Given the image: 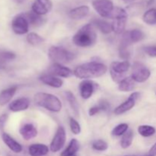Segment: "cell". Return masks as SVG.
Instances as JSON below:
<instances>
[{"mask_svg":"<svg viewBox=\"0 0 156 156\" xmlns=\"http://www.w3.org/2000/svg\"><path fill=\"white\" fill-rule=\"evenodd\" d=\"M110 74H111V78H112L113 81H114L115 82L117 83H120L122 80H123L125 77V74H120V73H117L115 72L112 71V70H110Z\"/></svg>","mask_w":156,"mask_h":156,"instance_id":"cell-36","label":"cell"},{"mask_svg":"<svg viewBox=\"0 0 156 156\" xmlns=\"http://www.w3.org/2000/svg\"><path fill=\"white\" fill-rule=\"evenodd\" d=\"M12 28L16 34H25L28 32L29 23L24 14H19L13 18Z\"/></svg>","mask_w":156,"mask_h":156,"instance_id":"cell-6","label":"cell"},{"mask_svg":"<svg viewBox=\"0 0 156 156\" xmlns=\"http://www.w3.org/2000/svg\"><path fill=\"white\" fill-rule=\"evenodd\" d=\"M98 106L100 108L101 111H108L110 109V104L106 100H101Z\"/></svg>","mask_w":156,"mask_h":156,"instance_id":"cell-38","label":"cell"},{"mask_svg":"<svg viewBox=\"0 0 156 156\" xmlns=\"http://www.w3.org/2000/svg\"><path fill=\"white\" fill-rule=\"evenodd\" d=\"M155 128L149 125H141L138 127V133L143 137L152 136L155 133Z\"/></svg>","mask_w":156,"mask_h":156,"instance_id":"cell-30","label":"cell"},{"mask_svg":"<svg viewBox=\"0 0 156 156\" xmlns=\"http://www.w3.org/2000/svg\"><path fill=\"white\" fill-rule=\"evenodd\" d=\"M89 7L88 5H80L71 9L69 12V16L71 19L81 20L87 16L89 13Z\"/></svg>","mask_w":156,"mask_h":156,"instance_id":"cell-14","label":"cell"},{"mask_svg":"<svg viewBox=\"0 0 156 156\" xmlns=\"http://www.w3.org/2000/svg\"><path fill=\"white\" fill-rule=\"evenodd\" d=\"M8 120V115L7 114H2L0 116V130L2 131L4 129V126L5 125L6 121Z\"/></svg>","mask_w":156,"mask_h":156,"instance_id":"cell-39","label":"cell"},{"mask_svg":"<svg viewBox=\"0 0 156 156\" xmlns=\"http://www.w3.org/2000/svg\"><path fill=\"white\" fill-rule=\"evenodd\" d=\"M48 56L54 63H67L75 59V55L63 47L53 46L48 50Z\"/></svg>","mask_w":156,"mask_h":156,"instance_id":"cell-4","label":"cell"},{"mask_svg":"<svg viewBox=\"0 0 156 156\" xmlns=\"http://www.w3.org/2000/svg\"><path fill=\"white\" fill-rule=\"evenodd\" d=\"M120 56L123 59H127L129 57V53L127 50H120Z\"/></svg>","mask_w":156,"mask_h":156,"instance_id":"cell-41","label":"cell"},{"mask_svg":"<svg viewBox=\"0 0 156 156\" xmlns=\"http://www.w3.org/2000/svg\"><path fill=\"white\" fill-rule=\"evenodd\" d=\"M28 152L30 156H45L48 154L49 148L44 144L36 143L29 146Z\"/></svg>","mask_w":156,"mask_h":156,"instance_id":"cell-18","label":"cell"},{"mask_svg":"<svg viewBox=\"0 0 156 156\" xmlns=\"http://www.w3.org/2000/svg\"><path fill=\"white\" fill-rule=\"evenodd\" d=\"M128 34H129V39H130L132 44L140 42V41H143L145 38L144 33L142 30H139V29L128 30Z\"/></svg>","mask_w":156,"mask_h":156,"instance_id":"cell-29","label":"cell"},{"mask_svg":"<svg viewBox=\"0 0 156 156\" xmlns=\"http://www.w3.org/2000/svg\"><path fill=\"white\" fill-rule=\"evenodd\" d=\"M79 149V143L76 139H73L69 143L65 150L62 152L60 156H74Z\"/></svg>","mask_w":156,"mask_h":156,"instance_id":"cell-22","label":"cell"},{"mask_svg":"<svg viewBox=\"0 0 156 156\" xmlns=\"http://www.w3.org/2000/svg\"><path fill=\"white\" fill-rule=\"evenodd\" d=\"M27 41L32 46H38L42 44L44 40L42 37H41L37 34L34 33V32H31V33L27 34Z\"/></svg>","mask_w":156,"mask_h":156,"instance_id":"cell-31","label":"cell"},{"mask_svg":"<svg viewBox=\"0 0 156 156\" xmlns=\"http://www.w3.org/2000/svg\"><path fill=\"white\" fill-rule=\"evenodd\" d=\"M107 71L108 67L105 64L98 62H90L77 66L73 73L76 77L88 80L89 79L101 77L104 76Z\"/></svg>","mask_w":156,"mask_h":156,"instance_id":"cell-1","label":"cell"},{"mask_svg":"<svg viewBox=\"0 0 156 156\" xmlns=\"http://www.w3.org/2000/svg\"><path fill=\"white\" fill-rule=\"evenodd\" d=\"M92 7L95 12L102 18H111L114 5L111 0H94Z\"/></svg>","mask_w":156,"mask_h":156,"instance_id":"cell-5","label":"cell"},{"mask_svg":"<svg viewBox=\"0 0 156 156\" xmlns=\"http://www.w3.org/2000/svg\"><path fill=\"white\" fill-rule=\"evenodd\" d=\"M14 1H15L16 3H18V4H21V3L24 2L26 0H14Z\"/></svg>","mask_w":156,"mask_h":156,"instance_id":"cell-44","label":"cell"},{"mask_svg":"<svg viewBox=\"0 0 156 156\" xmlns=\"http://www.w3.org/2000/svg\"><path fill=\"white\" fill-rule=\"evenodd\" d=\"M69 126L70 129H71V131L75 135H78V134H79L81 133L80 124L73 117H70L69 118Z\"/></svg>","mask_w":156,"mask_h":156,"instance_id":"cell-35","label":"cell"},{"mask_svg":"<svg viewBox=\"0 0 156 156\" xmlns=\"http://www.w3.org/2000/svg\"><path fill=\"white\" fill-rule=\"evenodd\" d=\"M53 8L51 0H34L31 6L32 12L39 15H44L49 13Z\"/></svg>","mask_w":156,"mask_h":156,"instance_id":"cell-10","label":"cell"},{"mask_svg":"<svg viewBox=\"0 0 156 156\" xmlns=\"http://www.w3.org/2000/svg\"><path fill=\"white\" fill-rule=\"evenodd\" d=\"M135 81L133 79L131 76L129 77H126L119 83L118 89L120 91H123V92H127V91H130L133 90L135 88Z\"/></svg>","mask_w":156,"mask_h":156,"instance_id":"cell-25","label":"cell"},{"mask_svg":"<svg viewBox=\"0 0 156 156\" xmlns=\"http://www.w3.org/2000/svg\"><path fill=\"white\" fill-rule=\"evenodd\" d=\"M140 96V94L139 92L133 93L127 100L125 101L123 103H122L121 105H120L118 107H117L115 108V110H114V114L116 115H120V114H123L124 113L129 111V110H131L135 106L137 100L139 99Z\"/></svg>","mask_w":156,"mask_h":156,"instance_id":"cell-9","label":"cell"},{"mask_svg":"<svg viewBox=\"0 0 156 156\" xmlns=\"http://www.w3.org/2000/svg\"><path fill=\"white\" fill-rule=\"evenodd\" d=\"M149 155L151 156H156V143H155L153 145V146L150 149Z\"/></svg>","mask_w":156,"mask_h":156,"instance_id":"cell-42","label":"cell"},{"mask_svg":"<svg viewBox=\"0 0 156 156\" xmlns=\"http://www.w3.org/2000/svg\"><path fill=\"white\" fill-rule=\"evenodd\" d=\"M24 15L26 17V18H27L29 24H32V25H41V24H42L43 21H44V19L41 18V15L34 13V12H27V13L24 14Z\"/></svg>","mask_w":156,"mask_h":156,"instance_id":"cell-28","label":"cell"},{"mask_svg":"<svg viewBox=\"0 0 156 156\" xmlns=\"http://www.w3.org/2000/svg\"><path fill=\"white\" fill-rule=\"evenodd\" d=\"M2 138L3 142L12 151V152H15V153H19L22 151V146L19 143L14 140L10 135H9L6 133H2Z\"/></svg>","mask_w":156,"mask_h":156,"instance_id":"cell-16","label":"cell"},{"mask_svg":"<svg viewBox=\"0 0 156 156\" xmlns=\"http://www.w3.org/2000/svg\"><path fill=\"white\" fill-rule=\"evenodd\" d=\"M49 70L50 72V74L53 76H56L62 78H69L74 75L73 70L59 63L53 64Z\"/></svg>","mask_w":156,"mask_h":156,"instance_id":"cell-12","label":"cell"},{"mask_svg":"<svg viewBox=\"0 0 156 156\" xmlns=\"http://www.w3.org/2000/svg\"><path fill=\"white\" fill-rule=\"evenodd\" d=\"M126 21H127V16L120 17V18L114 19V21L111 24L113 31H114L117 34L123 33L126 27Z\"/></svg>","mask_w":156,"mask_h":156,"instance_id":"cell-23","label":"cell"},{"mask_svg":"<svg viewBox=\"0 0 156 156\" xmlns=\"http://www.w3.org/2000/svg\"><path fill=\"white\" fill-rule=\"evenodd\" d=\"M146 156H151V155H146Z\"/></svg>","mask_w":156,"mask_h":156,"instance_id":"cell-45","label":"cell"},{"mask_svg":"<svg viewBox=\"0 0 156 156\" xmlns=\"http://www.w3.org/2000/svg\"><path fill=\"white\" fill-rule=\"evenodd\" d=\"M40 80L45 85L55 88H59L63 85V81L51 74H44L40 77Z\"/></svg>","mask_w":156,"mask_h":156,"instance_id":"cell-15","label":"cell"},{"mask_svg":"<svg viewBox=\"0 0 156 156\" xmlns=\"http://www.w3.org/2000/svg\"><path fill=\"white\" fill-rule=\"evenodd\" d=\"M97 41V34L91 23L81 27L73 38L75 45L80 47H88L94 45Z\"/></svg>","mask_w":156,"mask_h":156,"instance_id":"cell-2","label":"cell"},{"mask_svg":"<svg viewBox=\"0 0 156 156\" xmlns=\"http://www.w3.org/2000/svg\"><path fill=\"white\" fill-rule=\"evenodd\" d=\"M151 73L149 69L146 68L145 66L141 63H136L133 69V73L131 77L133 78L136 82H144L149 79L150 77Z\"/></svg>","mask_w":156,"mask_h":156,"instance_id":"cell-8","label":"cell"},{"mask_svg":"<svg viewBox=\"0 0 156 156\" xmlns=\"http://www.w3.org/2000/svg\"><path fill=\"white\" fill-rule=\"evenodd\" d=\"M128 127L129 126L127 123H120L113 129L112 135L114 136H120L128 130Z\"/></svg>","mask_w":156,"mask_h":156,"instance_id":"cell-32","label":"cell"},{"mask_svg":"<svg viewBox=\"0 0 156 156\" xmlns=\"http://www.w3.org/2000/svg\"><path fill=\"white\" fill-rule=\"evenodd\" d=\"M34 101L38 107L51 112H59L62 109V103L56 96L48 93H37L34 97Z\"/></svg>","mask_w":156,"mask_h":156,"instance_id":"cell-3","label":"cell"},{"mask_svg":"<svg viewBox=\"0 0 156 156\" xmlns=\"http://www.w3.org/2000/svg\"><path fill=\"white\" fill-rule=\"evenodd\" d=\"M66 140V133L65 128L62 126H59L50 143V150L53 152H59L65 145Z\"/></svg>","mask_w":156,"mask_h":156,"instance_id":"cell-7","label":"cell"},{"mask_svg":"<svg viewBox=\"0 0 156 156\" xmlns=\"http://www.w3.org/2000/svg\"><path fill=\"white\" fill-rule=\"evenodd\" d=\"M92 148L94 150L104 152V151H106L108 149V144L102 140H95L92 143Z\"/></svg>","mask_w":156,"mask_h":156,"instance_id":"cell-34","label":"cell"},{"mask_svg":"<svg viewBox=\"0 0 156 156\" xmlns=\"http://www.w3.org/2000/svg\"><path fill=\"white\" fill-rule=\"evenodd\" d=\"M19 133L24 140H30L37 136V129L31 123H26L24 126H21Z\"/></svg>","mask_w":156,"mask_h":156,"instance_id":"cell-17","label":"cell"},{"mask_svg":"<svg viewBox=\"0 0 156 156\" xmlns=\"http://www.w3.org/2000/svg\"><path fill=\"white\" fill-rule=\"evenodd\" d=\"M16 57L15 53L7 50H0V61L7 62V61L13 60Z\"/></svg>","mask_w":156,"mask_h":156,"instance_id":"cell-33","label":"cell"},{"mask_svg":"<svg viewBox=\"0 0 156 156\" xmlns=\"http://www.w3.org/2000/svg\"><path fill=\"white\" fill-rule=\"evenodd\" d=\"M30 106V100L27 98H20L10 103L9 108L13 112H19L27 110Z\"/></svg>","mask_w":156,"mask_h":156,"instance_id":"cell-13","label":"cell"},{"mask_svg":"<svg viewBox=\"0 0 156 156\" xmlns=\"http://www.w3.org/2000/svg\"><path fill=\"white\" fill-rule=\"evenodd\" d=\"M97 88L98 84L93 81L83 80L79 84V91H80L81 97L85 100L90 98Z\"/></svg>","mask_w":156,"mask_h":156,"instance_id":"cell-11","label":"cell"},{"mask_svg":"<svg viewBox=\"0 0 156 156\" xmlns=\"http://www.w3.org/2000/svg\"><path fill=\"white\" fill-rule=\"evenodd\" d=\"M91 24L95 26L98 30H100L101 32H102L105 34H108L111 33V31H113L111 24L103 19H98V18L94 19Z\"/></svg>","mask_w":156,"mask_h":156,"instance_id":"cell-20","label":"cell"},{"mask_svg":"<svg viewBox=\"0 0 156 156\" xmlns=\"http://www.w3.org/2000/svg\"><path fill=\"white\" fill-rule=\"evenodd\" d=\"M17 91L16 86H12L9 88L3 90L0 93V105L1 106H4L6 104L9 103L13 96L15 95V92Z\"/></svg>","mask_w":156,"mask_h":156,"instance_id":"cell-19","label":"cell"},{"mask_svg":"<svg viewBox=\"0 0 156 156\" xmlns=\"http://www.w3.org/2000/svg\"><path fill=\"white\" fill-rule=\"evenodd\" d=\"M66 98L67 101L69 102L70 108H71L72 111H73V114L78 117L79 115V103L77 101V99L75 97L74 94L71 92L70 91H66L65 92Z\"/></svg>","mask_w":156,"mask_h":156,"instance_id":"cell-24","label":"cell"},{"mask_svg":"<svg viewBox=\"0 0 156 156\" xmlns=\"http://www.w3.org/2000/svg\"><path fill=\"white\" fill-rule=\"evenodd\" d=\"M133 141V131L132 129H129L122 136L120 146L123 149H127L132 145Z\"/></svg>","mask_w":156,"mask_h":156,"instance_id":"cell-26","label":"cell"},{"mask_svg":"<svg viewBox=\"0 0 156 156\" xmlns=\"http://www.w3.org/2000/svg\"><path fill=\"white\" fill-rule=\"evenodd\" d=\"M130 64L127 60L122 61V62H113L111 64L110 70L120 74H125L129 70Z\"/></svg>","mask_w":156,"mask_h":156,"instance_id":"cell-21","label":"cell"},{"mask_svg":"<svg viewBox=\"0 0 156 156\" xmlns=\"http://www.w3.org/2000/svg\"><path fill=\"white\" fill-rule=\"evenodd\" d=\"M145 53L151 57H156V46H147L144 47Z\"/></svg>","mask_w":156,"mask_h":156,"instance_id":"cell-37","label":"cell"},{"mask_svg":"<svg viewBox=\"0 0 156 156\" xmlns=\"http://www.w3.org/2000/svg\"><path fill=\"white\" fill-rule=\"evenodd\" d=\"M143 20L146 24L149 25H153L156 24V9H149L144 13L143 16Z\"/></svg>","mask_w":156,"mask_h":156,"instance_id":"cell-27","label":"cell"},{"mask_svg":"<svg viewBox=\"0 0 156 156\" xmlns=\"http://www.w3.org/2000/svg\"><path fill=\"white\" fill-rule=\"evenodd\" d=\"M100 111H101L100 108H98V105H96V106H94L92 107V108H90L89 111H88V114H89L90 117H93V116H94L95 114H98Z\"/></svg>","mask_w":156,"mask_h":156,"instance_id":"cell-40","label":"cell"},{"mask_svg":"<svg viewBox=\"0 0 156 156\" xmlns=\"http://www.w3.org/2000/svg\"><path fill=\"white\" fill-rule=\"evenodd\" d=\"M122 1L124 3H132V2H134L137 1V0H122Z\"/></svg>","mask_w":156,"mask_h":156,"instance_id":"cell-43","label":"cell"}]
</instances>
